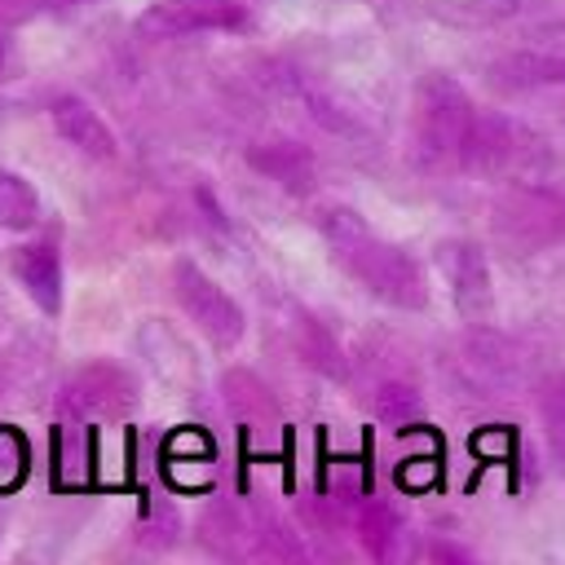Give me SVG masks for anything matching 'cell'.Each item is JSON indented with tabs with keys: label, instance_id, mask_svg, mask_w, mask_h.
<instances>
[{
	"label": "cell",
	"instance_id": "cell-21",
	"mask_svg": "<svg viewBox=\"0 0 565 565\" xmlns=\"http://www.w3.org/2000/svg\"><path fill=\"white\" fill-rule=\"evenodd\" d=\"M4 53H9V44H4V26H0V66H4Z\"/></svg>",
	"mask_w": 565,
	"mask_h": 565
},
{
	"label": "cell",
	"instance_id": "cell-6",
	"mask_svg": "<svg viewBox=\"0 0 565 565\" xmlns=\"http://www.w3.org/2000/svg\"><path fill=\"white\" fill-rule=\"evenodd\" d=\"M525 141H530V137H525L521 124H512L508 115L477 110V119H472V128H468V141H463L459 168H463V172H477V177H512V172L521 168V159L530 154Z\"/></svg>",
	"mask_w": 565,
	"mask_h": 565
},
{
	"label": "cell",
	"instance_id": "cell-9",
	"mask_svg": "<svg viewBox=\"0 0 565 565\" xmlns=\"http://www.w3.org/2000/svg\"><path fill=\"white\" fill-rule=\"evenodd\" d=\"M358 534H362L371 565H419V534L397 516L393 503H384L375 494L362 503Z\"/></svg>",
	"mask_w": 565,
	"mask_h": 565
},
{
	"label": "cell",
	"instance_id": "cell-8",
	"mask_svg": "<svg viewBox=\"0 0 565 565\" xmlns=\"http://www.w3.org/2000/svg\"><path fill=\"white\" fill-rule=\"evenodd\" d=\"M132 402H137V384L115 362H88L66 384V406L79 411V415H88V419H115Z\"/></svg>",
	"mask_w": 565,
	"mask_h": 565
},
{
	"label": "cell",
	"instance_id": "cell-5",
	"mask_svg": "<svg viewBox=\"0 0 565 565\" xmlns=\"http://www.w3.org/2000/svg\"><path fill=\"white\" fill-rule=\"evenodd\" d=\"M247 26V9L238 0H154L137 18V31L150 40H172L190 31H238Z\"/></svg>",
	"mask_w": 565,
	"mask_h": 565
},
{
	"label": "cell",
	"instance_id": "cell-19",
	"mask_svg": "<svg viewBox=\"0 0 565 565\" xmlns=\"http://www.w3.org/2000/svg\"><path fill=\"white\" fill-rule=\"evenodd\" d=\"M428 561L433 565H477V556L468 547H459L455 539H433L428 543Z\"/></svg>",
	"mask_w": 565,
	"mask_h": 565
},
{
	"label": "cell",
	"instance_id": "cell-15",
	"mask_svg": "<svg viewBox=\"0 0 565 565\" xmlns=\"http://www.w3.org/2000/svg\"><path fill=\"white\" fill-rule=\"evenodd\" d=\"M40 221V194L26 177L0 168V230H31Z\"/></svg>",
	"mask_w": 565,
	"mask_h": 565
},
{
	"label": "cell",
	"instance_id": "cell-17",
	"mask_svg": "<svg viewBox=\"0 0 565 565\" xmlns=\"http://www.w3.org/2000/svg\"><path fill=\"white\" fill-rule=\"evenodd\" d=\"M441 481V446H433L428 455H411L397 468V486L402 490H433Z\"/></svg>",
	"mask_w": 565,
	"mask_h": 565
},
{
	"label": "cell",
	"instance_id": "cell-18",
	"mask_svg": "<svg viewBox=\"0 0 565 565\" xmlns=\"http://www.w3.org/2000/svg\"><path fill=\"white\" fill-rule=\"evenodd\" d=\"M371 402H375V415L380 419H393V424H406V419L419 415V393L406 388V384H384Z\"/></svg>",
	"mask_w": 565,
	"mask_h": 565
},
{
	"label": "cell",
	"instance_id": "cell-1",
	"mask_svg": "<svg viewBox=\"0 0 565 565\" xmlns=\"http://www.w3.org/2000/svg\"><path fill=\"white\" fill-rule=\"evenodd\" d=\"M318 230L331 247V260L349 278H358L375 300H384L393 309H424L428 305L424 265L406 247L384 243L380 234H371V225L353 207H327Z\"/></svg>",
	"mask_w": 565,
	"mask_h": 565
},
{
	"label": "cell",
	"instance_id": "cell-14",
	"mask_svg": "<svg viewBox=\"0 0 565 565\" xmlns=\"http://www.w3.org/2000/svg\"><path fill=\"white\" fill-rule=\"evenodd\" d=\"M247 534H252V525H247V516H243L234 503H212V508L203 512V521H199V539H203V547L216 552L221 561L243 556L247 543H252Z\"/></svg>",
	"mask_w": 565,
	"mask_h": 565
},
{
	"label": "cell",
	"instance_id": "cell-10",
	"mask_svg": "<svg viewBox=\"0 0 565 565\" xmlns=\"http://www.w3.org/2000/svg\"><path fill=\"white\" fill-rule=\"evenodd\" d=\"M49 115H53V128H57V137L66 146H75L88 159H115V132L106 128V119L84 97L62 93V97H53Z\"/></svg>",
	"mask_w": 565,
	"mask_h": 565
},
{
	"label": "cell",
	"instance_id": "cell-2",
	"mask_svg": "<svg viewBox=\"0 0 565 565\" xmlns=\"http://www.w3.org/2000/svg\"><path fill=\"white\" fill-rule=\"evenodd\" d=\"M477 119V106L468 102L463 84L433 71L415 84V110H411V132H415V159L424 168H459L468 128Z\"/></svg>",
	"mask_w": 565,
	"mask_h": 565
},
{
	"label": "cell",
	"instance_id": "cell-11",
	"mask_svg": "<svg viewBox=\"0 0 565 565\" xmlns=\"http://www.w3.org/2000/svg\"><path fill=\"white\" fill-rule=\"evenodd\" d=\"M13 274L26 287V296L35 300L40 313L62 309V260H57L53 243H22L13 252Z\"/></svg>",
	"mask_w": 565,
	"mask_h": 565
},
{
	"label": "cell",
	"instance_id": "cell-20",
	"mask_svg": "<svg viewBox=\"0 0 565 565\" xmlns=\"http://www.w3.org/2000/svg\"><path fill=\"white\" fill-rule=\"evenodd\" d=\"M40 4H53V9H71V4H79V0H40Z\"/></svg>",
	"mask_w": 565,
	"mask_h": 565
},
{
	"label": "cell",
	"instance_id": "cell-4",
	"mask_svg": "<svg viewBox=\"0 0 565 565\" xmlns=\"http://www.w3.org/2000/svg\"><path fill=\"white\" fill-rule=\"evenodd\" d=\"M561 225H565V207L543 185H512L494 203V234L516 252H534V247L552 243L561 234Z\"/></svg>",
	"mask_w": 565,
	"mask_h": 565
},
{
	"label": "cell",
	"instance_id": "cell-16",
	"mask_svg": "<svg viewBox=\"0 0 565 565\" xmlns=\"http://www.w3.org/2000/svg\"><path fill=\"white\" fill-rule=\"evenodd\" d=\"M31 472V446L22 437V428L13 424H0V494L18 490Z\"/></svg>",
	"mask_w": 565,
	"mask_h": 565
},
{
	"label": "cell",
	"instance_id": "cell-13",
	"mask_svg": "<svg viewBox=\"0 0 565 565\" xmlns=\"http://www.w3.org/2000/svg\"><path fill=\"white\" fill-rule=\"evenodd\" d=\"M494 84L525 93V88H552L565 84V57H543V53H512L503 62H494Z\"/></svg>",
	"mask_w": 565,
	"mask_h": 565
},
{
	"label": "cell",
	"instance_id": "cell-12",
	"mask_svg": "<svg viewBox=\"0 0 565 565\" xmlns=\"http://www.w3.org/2000/svg\"><path fill=\"white\" fill-rule=\"evenodd\" d=\"M247 163L291 194L313 190V154L296 141H256V146H247Z\"/></svg>",
	"mask_w": 565,
	"mask_h": 565
},
{
	"label": "cell",
	"instance_id": "cell-3",
	"mask_svg": "<svg viewBox=\"0 0 565 565\" xmlns=\"http://www.w3.org/2000/svg\"><path fill=\"white\" fill-rule=\"evenodd\" d=\"M172 291H177L181 309L190 313V322L216 349H234L243 340V309H238V300H230L194 260H177L172 265Z\"/></svg>",
	"mask_w": 565,
	"mask_h": 565
},
{
	"label": "cell",
	"instance_id": "cell-7",
	"mask_svg": "<svg viewBox=\"0 0 565 565\" xmlns=\"http://www.w3.org/2000/svg\"><path fill=\"white\" fill-rule=\"evenodd\" d=\"M433 260L450 287V300L463 318H486L490 305H494V282H490V265H486V252L468 238H441L433 247Z\"/></svg>",
	"mask_w": 565,
	"mask_h": 565
}]
</instances>
